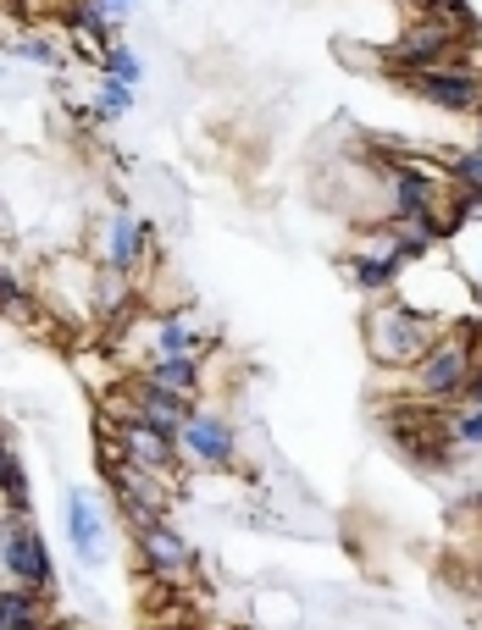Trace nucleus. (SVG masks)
Wrapping results in <instances>:
<instances>
[{
  "mask_svg": "<svg viewBox=\"0 0 482 630\" xmlns=\"http://www.w3.org/2000/svg\"><path fill=\"white\" fill-rule=\"evenodd\" d=\"M372 348L388 366H405V359H422L433 348V332L405 310H383V316H372Z\"/></svg>",
  "mask_w": 482,
  "mask_h": 630,
  "instance_id": "f257e3e1",
  "label": "nucleus"
},
{
  "mask_svg": "<svg viewBox=\"0 0 482 630\" xmlns=\"http://www.w3.org/2000/svg\"><path fill=\"white\" fill-rule=\"evenodd\" d=\"M411 88H416L422 100L444 106V111H466V106H477V95H482V83H477L471 72H455V67H427V72H411Z\"/></svg>",
  "mask_w": 482,
  "mask_h": 630,
  "instance_id": "f03ea898",
  "label": "nucleus"
},
{
  "mask_svg": "<svg viewBox=\"0 0 482 630\" xmlns=\"http://www.w3.org/2000/svg\"><path fill=\"white\" fill-rule=\"evenodd\" d=\"M449 50H455V28H444V23H422L416 34H405L399 39V67H416V72H427V67H444L449 61Z\"/></svg>",
  "mask_w": 482,
  "mask_h": 630,
  "instance_id": "7ed1b4c3",
  "label": "nucleus"
},
{
  "mask_svg": "<svg viewBox=\"0 0 482 630\" xmlns=\"http://www.w3.org/2000/svg\"><path fill=\"white\" fill-rule=\"evenodd\" d=\"M466 371H471V359H466L460 343H433L422 354V388L427 393H455L466 382Z\"/></svg>",
  "mask_w": 482,
  "mask_h": 630,
  "instance_id": "20e7f679",
  "label": "nucleus"
},
{
  "mask_svg": "<svg viewBox=\"0 0 482 630\" xmlns=\"http://www.w3.org/2000/svg\"><path fill=\"white\" fill-rule=\"evenodd\" d=\"M7 570L28 586H50V554H45V536L34 531H12L7 536Z\"/></svg>",
  "mask_w": 482,
  "mask_h": 630,
  "instance_id": "39448f33",
  "label": "nucleus"
},
{
  "mask_svg": "<svg viewBox=\"0 0 482 630\" xmlns=\"http://www.w3.org/2000/svg\"><path fill=\"white\" fill-rule=\"evenodd\" d=\"M122 448H128V460H133V465H150V471H161V465L173 460L167 431L150 426V420H128V426H122Z\"/></svg>",
  "mask_w": 482,
  "mask_h": 630,
  "instance_id": "423d86ee",
  "label": "nucleus"
},
{
  "mask_svg": "<svg viewBox=\"0 0 482 630\" xmlns=\"http://www.w3.org/2000/svg\"><path fill=\"white\" fill-rule=\"evenodd\" d=\"M139 548H144V559H150L161 575H178V570L189 564V543H184V536H173L167 525H144V531H139Z\"/></svg>",
  "mask_w": 482,
  "mask_h": 630,
  "instance_id": "0eeeda50",
  "label": "nucleus"
},
{
  "mask_svg": "<svg viewBox=\"0 0 482 630\" xmlns=\"http://www.w3.org/2000/svg\"><path fill=\"white\" fill-rule=\"evenodd\" d=\"M67 525H72V548L84 554V559H101V554H106V543H101V514H95V503H90L84 492L67 498Z\"/></svg>",
  "mask_w": 482,
  "mask_h": 630,
  "instance_id": "6e6552de",
  "label": "nucleus"
},
{
  "mask_svg": "<svg viewBox=\"0 0 482 630\" xmlns=\"http://www.w3.org/2000/svg\"><path fill=\"white\" fill-rule=\"evenodd\" d=\"M144 420L150 426H161V431H173V426H189V404H184V393H167V388H155V382H144Z\"/></svg>",
  "mask_w": 482,
  "mask_h": 630,
  "instance_id": "1a4fd4ad",
  "label": "nucleus"
},
{
  "mask_svg": "<svg viewBox=\"0 0 482 630\" xmlns=\"http://www.w3.org/2000/svg\"><path fill=\"white\" fill-rule=\"evenodd\" d=\"M184 437H189V448H195L205 465H222V460L233 454V437H227V426H216V420H195V415H189Z\"/></svg>",
  "mask_w": 482,
  "mask_h": 630,
  "instance_id": "9d476101",
  "label": "nucleus"
},
{
  "mask_svg": "<svg viewBox=\"0 0 482 630\" xmlns=\"http://www.w3.org/2000/svg\"><path fill=\"white\" fill-rule=\"evenodd\" d=\"M393 189H399V211L416 216V222H433V216H427V177H416V171L399 166V171H393Z\"/></svg>",
  "mask_w": 482,
  "mask_h": 630,
  "instance_id": "9b49d317",
  "label": "nucleus"
},
{
  "mask_svg": "<svg viewBox=\"0 0 482 630\" xmlns=\"http://www.w3.org/2000/svg\"><path fill=\"white\" fill-rule=\"evenodd\" d=\"M150 382H155V388H167V393H189V388H195V359L167 354V359H161V366L150 371Z\"/></svg>",
  "mask_w": 482,
  "mask_h": 630,
  "instance_id": "f8f14e48",
  "label": "nucleus"
},
{
  "mask_svg": "<svg viewBox=\"0 0 482 630\" xmlns=\"http://www.w3.org/2000/svg\"><path fill=\"white\" fill-rule=\"evenodd\" d=\"M427 12H433V23H444V28H477V12L466 7V0H427Z\"/></svg>",
  "mask_w": 482,
  "mask_h": 630,
  "instance_id": "ddd939ff",
  "label": "nucleus"
},
{
  "mask_svg": "<svg viewBox=\"0 0 482 630\" xmlns=\"http://www.w3.org/2000/svg\"><path fill=\"white\" fill-rule=\"evenodd\" d=\"M139 243H144L139 222H117V227H111V265H133Z\"/></svg>",
  "mask_w": 482,
  "mask_h": 630,
  "instance_id": "4468645a",
  "label": "nucleus"
},
{
  "mask_svg": "<svg viewBox=\"0 0 482 630\" xmlns=\"http://www.w3.org/2000/svg\"><path fill=\"white\" fill-rule=\"evenodd\" d=\"M34 597H23V592H0V619L7 625H17V630H34Z\"/></svg>",
  "mask_w": 482,
  "mask_h": 630,
  "instance_id": "2eb2a0df",
  "label": "nucleus"
},
{
  "mask_svg": "<svg viewBox=\"0 0 482 630\" xmlns=\"http://www.w3.org/2000/svg\"><path fill=\"white\" fill-rule=\"evenodd\" d=\"M399 260H405L399 249H393V254H383V260H355V277H361L366 288H383V283L399 272Z\"/></svg>",
  "mask_w": 482,
  "mask_h": 630,
  "instance_id": "dca6fc26",
  "label": "nucleus"
},
{
  "mask_svg": "<svg viewBox=\"0 0 482 630\" xmlns=\"http://www.w3.org/2000/svg\"><path fill=\"white\" fill-rule=\"evenodd\" d=\"M0 482H7V498L17 503V509H28V482H23V471H17V460L0 448Z\"/></svg>",
  "mask_w": 482,
  "mask_h": 630,
  "instance_id": "f3484780",
  "label": "nucleus"
},
{
  "mask_svg": "<svg viewBox=\"0 0 482 630\" xmlns=\"http://www.w3.org/2000/svg\"><path fill=\"white\" fill-rule=\"evenodd\" d=\"M106 61H111V72H117V83H139V61H133L128 50H117V45H111V56H106Z\"/></svg>",
  "mask_w": 482,
  "mask_h": 630,
  "instance_id": "a211bd4d",
  "label": "nucleus"
},
{
  "mask_svg": "<svg viewBox=\"0 0 482 630\" xmlns=\"http://www.w3.org/2000/svg\"><path fill=\"white\" fill-rule=\"evenodd\" d=\"M161 348H167V354L178 348V354H184V348H189V332H184L178 321H161Z\"/></svg>",
  "mask_w": 482,
  "mask_h": 630,
  "instance_id": "6ab92c4d",
  "label": "nucleus"
},
{
  "mask_svg": "<svg viewBox=\"0 0 482 630\" xmlns=\"http://www.w3.org/2000/svg\"><path fill=\"white\" fill-rule=\"evenodd\" d=\"M460 177H466V183H471V189H477V200H482V150H477V155H466V161H460Z\"/></svg>",
  "mask_w": 482,
  "mask_h": 630,
  "instance_id": "aec40b11",
  "label": "nucleus"
},
{
  "mask_svg": "<svg viewBox=\"0 0 482 630\" xmlns=\"http://www.w3.org/2000/svg\"><path fill=\"white\" fill-rule=\"evenodd\" d=\"M0 305H12V310H28V299H23V288L7 277V272H0Z\"/></svg>",
  "mask_w": 482,
  "mask_h": 630,
  "instance_id": "412c9836",
  "label": "nucleus"
},
{
  "mask_svg": "<svg viewBox=\"0 0 482 630\" xmlns=\"http://www.w3.org/2000/svg\"><path fill=\"white\" fill-rule=\"evenodd\" d=\"M128 106V83H106V100H101V111H122Z\"/></svg>",
  "mask_w": 482,
  "mask_h": 630,
  "instance_id": "4be33fe9",
  "label": "nucleus"
},
{
  "mask_svg": "<svg viewBox=\"0 0 482 630\" xmlns=\"http://www.w3.org/2000/svg\"><path fill=\"white\" fill-rule=\"evenodd\" d=\"M23 56H28V61H45V67H50V61H56V45H50V39H34V45H23Z\"/></svg>",
  "mask_w": 482,
  "mask_h": 630,
  "instance_id": "5701e85b",
  "label": "nucleus"
},
{
  "mask_svg": "<svg viewBox=\"0 0 482 630\" xmlns=\"http://www.w3.org/2000/svg\"><path fill=\"white\" fill-rule=\"evenodd\" d=\"M460 437H466V442H482V409L460 420Z\"/></svg>",
  "mask_w": 482,
  "mask_h": 630,
  "instance_id": "b1692460",
  "label": "nucleus"
},
{
  "mask_svg": "<svg viewBox=\"0 0 482 630\" xmlns=\"http://www.w3.org/2000/svg\"><path fill=\"white\" fill-rule=\"evenodd\" d=\"M471 404H477V409H482V371H477V377H471Z\"/></svg>",
  "mask_w": 482,
  "mask_h": 630,
  "instance_id": "393cba45",
  "label": "nucleus"
},
{
  "mask_svg": "<svg viewBox=\"0 0 482 630\" xmlns=\"http://www.w3.org/2000/svg\"><path fill=\"white\" fill-rule=\"evenodd\" d=\"M106 12H111V17H117V12H128V7H122V0H106Z\"/></svg>",
  "mask_w": 482,
  "mask_h": 630,
  "instance_id": "a878e982",
  "label": "nucleus"
},
{
  "mask_svg": "<svg viewBox=\"0 0 482 630\" xmlns=\"http://www.w3.org/2000/svg\"><path fill=\"white\" fill-rule=\"evenodd\" d=\"M0 630H17V625H7V619H0Z\"/></svg>",
  "mask_w": 482,
  "mask_h": 630,
  "instance_id": "bb28decb",
  "label": "nucleus"
}]
</instances>
